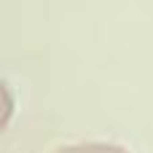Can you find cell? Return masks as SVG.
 <instances>
[{
    "mask_svg": "<svg viewBox=\"0 0 153 153\" xmlns=\"http://www.w3.org/2000/svg\"><path fill=\"white\" fill-rule=\"evenodd\" d=\"M56 153H124V148H116V145H75V148H62Z\"/></svg>",
    "mask_w": 153,
    "mask_h": 153,
    "instance_id": "cell-1",
    "label": "cell"
}]
</instances>
